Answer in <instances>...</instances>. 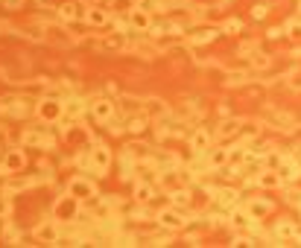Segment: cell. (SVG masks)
I'll use <instances>...</instances> for the list:
<instances>
[{
	"label": "cell",
	"mask_w": 301,
	"mask_h": 248,
	"mask_svg": "<svg viewBox=\"0 0 301 248\" xmlns=\"http://www.w3.org/2000/svg\"><path fill=\"white\" fill-rule=\"evenodd\" d=\"M108 164H111L108 146H94L91 149V166L97 169V175H105V172H108Z\"/></svg>",
	"instance_id": "6da1fadb"
},
{
	"label": "cell",
	"mask_w": 301,
	"mask_h": 248,
	"mask_svg": "<svg viewBox=\"0 0 301 248\" xmlns=\"http://www.w3.org/2000/svg\"><path fill=\"white\" fill-rule=\"evenodd\" d=\"M114 111H117V105L111 102V99H94V102H91V114L100 120V123L111 120V117H114Z\"/></svg>",
	"instance_id": "7a4b0ae2"
},
{
	"label": "cell",
	"mask_w": 301,
	"mask_h": 248,
	"mask_svg": "<svg viewBox=\"0 0 301 248\" xmlns=\"http://www.w3.org/2000/svg\"><path fill=\"white\" fill-rule=\"evenodd\" d=\"M210 140H214V137H210V131L208 129H199V131H193V137H190V149L199 152V155H205L210 149Z\"/></svg>",
	"instance_id": "3957f363"
},
{
	"label": "cell",
	"mask_w": 301,
	"mask_h": 248,
	"mask_svg": "<svg viewBox=\"0 0 301 248\" xmlns=\"http://www.w3.org/2000/svg\"><path fill=\"white\" fill-rule=\"evenodd\" d=\"M70 196H73V199H85V196H97V190H94L91 181L73 178V181H70Z\"/></svg>",
	"instance_id": "277c9868"
},
{
	"label": "cell",
	"mask_w": 301,
	"mask_h": 248,
	"mask_svg": "<svg viewBox=\"0 0 301 248\" xmlns=\"http://www.w3.org/2000/svg\"><path fill=\"white\" fill-rule=\"evenodd\" d=\"M23 164H26L23 152L12 149V152H6V161H3V166H0V172H18V169H23Z\"/></svg>",
	"instance_id": "5b68a950"
},
{
	"label": "cell",
	"mask_w": 301,
	"mask_h": 248,
	"mask_svg": "<svg viewBox=\"0 0 301 248\" xmlns=\"http://www.w3.org/2000/svg\"><path fill=\"white\" fill-rule=\"evenodd\" d=\"M158 222L164 225V228H170V231H178V228H185V219L178 216L175 210H161L158 213Z\"/></svg>",
	"instance_id": "8992f818"
},
{
	"label": "cell",
	"mask_w": 301,
	"mask_h": 248,
	"mask_svg": "<svg viewBox=\"0 0 301 248\" xmlns=\"http://www.w3.org/2000/svg\"><path fill=\"white\" fill-rule=\"evenodd\" d=\"M275 236H278V242H292V239L298 236V231H295V225H292V222H278Z\"/></svg>",
	"instance_id": "52a82bcc"
},
{
	"label": "cell",
	"mask_w": 301,
	"mask_h": 248,
	"mask_svg": "<svg viewBox=\"0 0 301 248\" xmlns=\"http://www.w3.org/2000/svg\"><path fill=\"white\" fill-rule=\"evenodd\" d=\"M298 172H301V166L295 164V161H284V166L278 169V175H281V181H284V184L295 181V178H298Z\"/></svg>",
	"instance_id": "ba28073f"
},
{
	"label": "cell",
	"mask_w": 301,
	"mask_h": 248,
	"mask_svg": "<svg viewBox=\"0 0 301 248\" xmlns=\"http://www.w3.org/2000/svg\"><path fill=\"white\" fill-rule=\"evenodd\" d=\"M35 239H41V242H58L56 225H38L35 228Z\"/></svg>",
	"instance_id": "9c48e42d"
},
{
	"label": "cell",
	"mask_w": 301,
	"mask_h": 248,
	"mask_svg": "<svg viewBox=\"0 0 301 248\" xmlns=\"http://www.w3.org/2000/svg\"><path fill=\"white\" fill-rule=\"evenodd\" d=\"M237 196H240V193H237L234 187H220L217 190V201H220L222 207H234V204H237Z\"/></svg>",
	"instance_id": "30bf717a"
},
{
	"label": "cell",
	"mask_w": 301,
	"mask_h": 248,
	"mask_svg": "<svg viewBox=\"0 0 301 248\" xmlns=\"http://www.w3.org/2000/svg\"><path fill=\"white\" fill-rule=\"evenodd\" d=\"M23 143H26V146H47V149H50V146H53V137H50V134H38V131H26V134H23Z\"/></svg>",
	"instance_id": "8fae6325"
},
{
	"label": "cell",
	"mask_w": 301,
	"mask_h": 248,
	"mask_svg": "<svg viewBox=\"0 0 301 248\" xmlns=\"http://www.w3.org/2000/svg\"><path fill=\"white\" fill-rule=\"evenodd\" d=\"M231 225L237 228V231H249V228H257V219H252V213H234V219H231Z\"/></svg>",
	"instance_id": "7c38bea8"
},
{
	"label": "cell",
	"mask_w": 301,
	"mask_h": 248,
	"mask_svg": "<svg viewBox=\"0 0 301 248\" xmlns=\"http://www.w3.org/2000/svg\"><path fill=\"white\" fill-rule=\"evenodd\" d=\"M257 184H260V187H281L284 181H281V175L275 169H263V172L257 175Z\"/></svg>",
	"instance_id": "4fadbf2b"
},
{
	"label": "cell",
	"mask_w": 301,
	"mask_h": 248,
	"mask_svg": "<svg viewBox=\"0 0 301 248\" xmlns=\"http://www.w3.org/2000/svg\"><path fill=\"white\" fill-rule=\"evenodd\" d=\"M205 161H208V166L217 169V166H222L228 161V149H208V152H205Z\"/></svg>",
	"instance_id": "5bb4252c"
},
{
	"label": "cell",
	"mask_w": 301,
	"mask_h": 248,
	"mask_svg": "<svg viewBox=\"0 0 301 248\" xmlns=\"http://www.w3.org/2000/svg\"><path fill=\"white\" fill-rule=\"evenodd\" d=\"M58 15H62V21H79L82 18L79 3H62V6H58Z\"/></svg>",
	"instance_id": "9a60e30c"
},
{
	"label": "cell",
	"mask_w": 301,
	"mask_h": 248,
	"mask_svg": "<svg viewBox=\"0 0 301 248\" xmlns=\"http://www.w3.org/2000/svg\"><path fill=\"white\" fill-rule=\"evenodd\" d=\"M85 21H88L91 26H105V24H108V12H105V9H100V6H94L91 12L85 15Z\"/></svg>",
	"instance_id": "2e32d148"
},
{
	"label": "cell",
	"mask_w": 301,
	"mask_h": 248,
	"mask_svg": "<svg viewBox=\"0 0 301 248\" xmlns=\"http://www.w3.org/2000/svg\"><path fill=\"white\" fill-rule=\"evenodd\" d=\"M129 24L138 26V29H149V15H146V9H132V15H129Z\"/></svg>",
	"instance_id": "e0dca14e"
},
{
	"label": "cell",
	"mask_w": 301,
	"mask_h": 248,
	"mask_svg": "<svg viewBox=\"0 0 301 248\" xmlns=\"http://www.w3.org/2000/svg\"><path fill=\"white\" fill-rule=\"evenodd\" d=\"M38 114L44 120H56L58 117V102H53V99H50V102H41V105H38Z\"/></svg>",
	"instance_id": "ac0fdd59"
},
{
	"label": "cell",
	"mask_w": 301,
	"mask_h": 248,
	"mask_svg": "<svg viewBox=\"0 0 301 248\" xmlns=\"http://www.w3.org/2000/svg\"><path fill=\"white\" fill-rule=\"evenodd\" d=\"M269 210H272V204H269V201H252V204H249V213H252L255 219H260V216H266Z\"/></svg>",
	"instance_id": "d6986e66"
},
{
	"label": "cell",
	"mask_w": 301,
	"mask_h": 248,
	"mask_svg": "<svg viewBox=\"0 0 301 248\" xmlns=\"http://www.w3.org/2000/svg\"><path fill=\"white\" fill-rule=\"evenodd\" d=\"M82 111H85V99H68V105H65L68 117H79Z\"/></svg>",
	"instance_id": "ffe728a7"
},
{
	"label": "cell",
	"mask_w": 301,
	"mask_h": 248,
	"mask_svg": "<svg viewBox=\"0 0 301 248\" xmlns=\"http://www.w3.org/2000/svg\"><path fill=\"white\" fill-rule=\"evenodd\" d=\"M214 38H217V29H199L196 36H193V41H196V44H205V41H214Z\"/></svg>",
	"instance_id": "44dd1931"
},
{
	"label": "cell",
	"mask_w": 301,
	"mask_h": 248,
	"mask_svg": "<svg viewBox=\"0 0 301 248\" xmlns=\"http://www.w3.org/2000/svg\"><path fill=\"white\" fill-rule=\"evenodd\" d=\"M135 199L138 201H149L152 199V187L149 184H138V187H135Z\"/></svg>",
	"instance_id": "7402d4cb"
},
{
	"label": "cell",
	"mask_w": 301,
	"mask_h": 248,
	"mask_svg": "<svg viewBox=\"0 0 301 248\" xmlns=\"http://www.w3.org/2000/svg\"><path fill=\"white\" fill-rule=\"evenodd\" d=\"M143 129H146V117H132L129 120V131H132V134H140Z\"/></svg>",
	"instance_id": "603a6c76"
},
{
	"label": "cell",
	"mask_w": 301,
	"mask_h": 248,
	"mask_svg": "<svg viewBox=\"0 0 301 248\" xmlns=\"http://www.w3.org/2000/svg\"><path fill=\"white\" fill-rule=\"evenodd\" d=\"M237 131H240V120H231V123H222L220 134L222 137H228V134H237Z\"/></svg>",
	"instance_id": "cb8c5ba5"
},
{
	"label": "cell",
	"mask_w": 301,
	"mask_h": 248,
	"mask_svg": "<svg viewBox=\"0 0 301 248\" xmlns=\"http://www.w3.org/2000/svg\"><path fill=\"white\" fill-rule=\"evenodd\" d=\"M146 111H149V114H164V111H167V105H164V102H158V99H149Z\"/></svg>",
	"instance_id": "d4e9b609"
},
{
	"label": "cell",
	"mask_w": 301,
	"mask_h": 248,
	"mask_svg": "<svg viewBox=\"0 0 301 248\" xmlns=\"http://www.w3.org/2000/svg\"><path fill=\"white\" fill-rule=\"evenodd\" d=\"M287 32H290V38H295V41H301V21H292V24L287 26Z\"/></svg>",
	"instance_id": "484cf974"
},
{
	"label": "cell",
	"mask_w": 301,
	"mask_h": 248,
	"mask_svg": "<svg viewBox=\"0 0 301 248\" xmlns=\"http://www.w3.org/2000/svg\"><path fill=\"white\" fill-rule=\"evenodd\" d=\"M73 210H76V207H73V204H68V199H65V201H58V213H62V216H65V213L70 216Z\"/></svg>",
	"instance_id": "4316f807"
},
{
	"label": "cell",
	"mask_w": 301,
	"mask_h": 248,
	"mask_svg": "<svg viewBox=\"0 0 301 248\" xmlns=\"http://www.w3.org/2000/svg\"><path fill=\"white\" fill-rule=\"evenodd\" d=\"M225 29H228V32H237V29H240V21H237V18H234V21H228V24H225Z\"/></svg>",
	"instance_id": "83f0119b"
},
{
	"label": "cell",
	"mask_w": 301,
	"mask_h": 248,
	"mask_svg": "<svg viewBox=\"0 0 301 248\" xmlns=\"http://www.w3.org/2000/svg\"><path fill=\"white\" fill-rule=\"evenodd\" d=\"M0 216H9V201L0 199Z\"/></svg>",
	"instance_id": "f1b7e54d"
},
{
	"label": "cell",
	"mask_w": 301,
	"mask_h": 248,
	"mask_svg": "<svg viewBox=\"0 0 301 248\" xmlns=\"http://www.w3.org/2000/svg\"><path fill=\"white\" fill-rule=\"evenodd\" d=\"M266 15V6H255V18H263Z\"/></svg>",
	"instance_id": "f546056e"
}]
</instances>
